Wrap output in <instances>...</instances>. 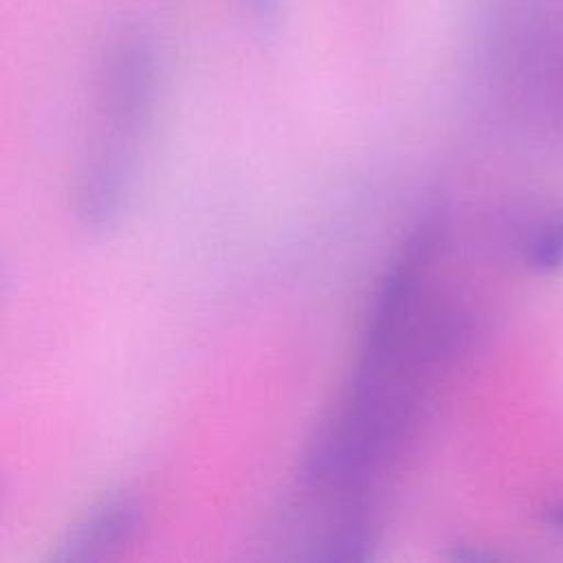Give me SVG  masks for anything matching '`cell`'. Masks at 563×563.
<instances>
[{"mask_svg": "<svg viewBox=\"0 0 563 563\" xmlns=\"http://www.w3.org/2000/svg\"><path fill=\"white\" fill-rule=\"evenodd\" d=\"M444 231V216L427 209L387 264L347 389L303 453V495L334 506L372 504L374 484L411 435L427 391L464 347L466 314L429 288Z\"/></svg>", "mask_w": 563, "mask_h": 563, "instance_id": "6da1fadb", "label": "cell"}, {"mask_svg": "<svg viewBox=\"0 0 563 563\" xmlns=\"http://www.w3.org/2000/svg\"><path fill=\"white\" fill-rule=\"evenodd\" d=\"M156 88L145 40L125 37L110 53L99 90V128L75 185L77 216L101 229L117 220L132 187L136 147L147 128Z\"/></svg>", "mask_w": 563, "mask_h": 563, "instance_id": "7a4b0ae2", "label": "cell"}, {"mask_svg": "<svg viewBox=\"0 0 563 563\" xmlns=\"http://www.w3.org/2000/svg\"><path fill=\"white\" fill-rule=\"evenodd\" d=\"M141 526V506L132 495H112L97 504L64 539L57 559L97 561L125 545Z\"/></svg>", "mask_w": 563, "mask_h": 563, "instance_id": "3957f363", "label": "cell"}, {"mask_svg": "<svg viewBox=\"0 0 563 563\" xmlns=\"http://www.w3.org/2000/svg\"><path fill=\"white\" fill-rule=\"evenodd\" d=\"M519 253L532 273L552 275L563 268V202L526 222Z\"/></svg>", "mask_w": 563, "mask_h": 563, "instance_id": "277c9868", "label": "cell"}, {"mask_svg": "<svg viewBox=\"0 0 563 563\" xmlns=\"http://www.w3.org/2000/svg\"><path fill=\"white\" fill-rule=\"evenodd\" d=\"M548 106L552 117H556L559 123H563V55L552 70V79L548 86Z\"/></svg>", "mask_w": 563, "mask_h": 563, "instance_id": "5b68a950", "label": "cell"}, {"mask_svg": "<svg viewBox=\"0 0 563 563\" xmlns=\"http://www.w3.org/2000/svg\"><path fill=\"white\" fill-rule=\"evenodd\" d=\"M249 7L262 29H275L279 18V0H249Z\"/></svg>", "mask_w": 563, "mask_h": 563, "instance_id": "8992f818", "label": "cell"}, {"mask_svg": "<svg viewBox=\"0 0 563 563\" xmlns=\"http://www.w3.org/2000/svg\"><path fill=\"white\" fill-rule=\"evenodd\" d=\"M543 521L552 530H563V499L543 512Z\"/></svg>", "mask_w": 563, "mask_h": 563, "instance_id": "52a82bcc", "label": "cell"}]
</instances>
